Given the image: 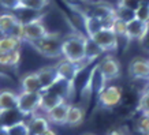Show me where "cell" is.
<instances>
[{"mask_svg":"<svg viewBox=\"0 0 149 135\" xmlns=\"http://www.w3.org/2000/svg\"><path fill=\"white\" fill-rule=\"evenodd\" d=\"M86 37L79 33L64 37L62 45L63 57L72 63L82 64L86 62Z\"/></svg>","mask_w":149,"mask_h":135,"instance_id":"obj_1","label":"cell"},{"mask_svg":"<svg viewBox=\"0 0 149 135\" xmlns=\"http://www.w3.org/2000/svg\"><path fill=\"white\" fill-rule=\"evenodd\" d=\"M63 37L60 33H48L45 37H42L41 40L30 42L33 48L38 52L40 55L45 56L49 59H58L63 57L62 53V45H63Z\"/></svg>","mask_w":149,"mask_h":135,"instance_id":"obj_2","label":"cell"},{"mask_svg":"<svg viewBox=\"0 0 149 135\" xmlns=\"http://www.w3.org/2000/svg\"><path fill=\"white\" fill-rule=\"evenodd\" d=\"M49 32L47 30L45 25L42 22V15L30 19L27 22H22V25H21V38L23 41H27L29 44L41 40Z\"/></svg>","mask_w":149,"mask_h":135,"instance_id":"obj_3","label":"cell"},{"mask_svg":"<svg viewBox=\"0 0 149 135\" xmlns=\"http://www.w3.org/2000/svg\"><path fill=\"white\" fill-rule=\"evenodd\" d=\"M82 14H89L92 17L99 18L101 22L104 23V27H109L112 26L113 21L116 19V8L107 3V1H92L89 3L88 7V12H82Z\"/></svg>","mask_w":149,"mask_h":135,"instance_id":"obj_4","label":"cell"},{"mask_svg":"<svg viewBox=\"0 0 149 135\" xmlns=\"http://www.w3.org/2000/svg\"><path fill=\"white\" fill-rule=\"evenodd\" d=\"M42 102V91L26 93L21 91L18 94V109L25 116H33L41 108Z\"/></svg>","mask_w":149,"mask_h":135,"instance_id":"obj_5","label":"cell"},{"mask_svg":"<svg viewBox=\"0 0 149 135\" xmlns=\"http://www.w3.org/2000/svg\"><path fill=\"white\" fill-rule=\"evenodd\" d=\"M97 67H99V71L105 83L115 81L120 77V63L116 57H113L111 55H107L105 57L101 59Z\"/></svg>","mask_w":149,"mask_h":135,"instance_id":"obj_6","label":"cell"},{"mask_svg":"<svg viewBox=\"0 0 149 135\" xmlns=\"http://www.w3.org/2000/svg\"><path fill=\"white\" fill-rule=\"evenodd\" d=\"M123 90L120 86L108 85L99 93V105L103 108H115L122 101Z\"/></svg>","mask_w":149,"mask_h":135,"instance_id":"obj_7","label":"cell"},{"mask_svg":"<svg viewBox=\"0 0 149 135\" xmlns=\"http://www.w3.org/2000/svg\"><path fill=\"white\" fill-rule=\"evenodd\" d=\"M91 38L101 48L103 52H115L119 45V37L109 27H104L103 30H100Z\"/></svg>","mask_w":149,"mask_h":135,"instance_id":"obj_8","label":"cell"},{"mask_svg":"<svg viewBox=\"0 0 149 135\" xmlns=\"http://www.w3.org/2000/svg\"><path fill=\"white\" fill-rule=\"evenodd\" d=\"M82 66L84 64L72 63V62L63 57L62 60H59L58 63H56V70H58L59 79L67 82L70 85H74V81L78 77L79 71L82 70Z\"/></svg>","mask_w":149,"mask_h":135,"instance_id":"obj_9","label":"cell"},{"mask_svg":"<svg viewBox=\"0 0 149 135\" xmlns=\"http://www.w3.org/2000/svg\"><path fill=\"white\" fill-rule=\"evenodd\" d=\"M127 70H129V77L131 79L149 82V60L142 57L133 59Z\"/></svg>","mask_w":149,"mask_h":135,"instance_id":"obj_10","label":"cell"},{"mask_svg":"<svg viewBox=\"0 0 149 135\" xmlns=\"http://www.w3.org/2000/svg\"><path fill=\"white\" fill-rule=\"evenodd\" d=\"M70 107H71V104L68 102L67 100L58 104L55 108H52L51 111H48L45 113L47 119L49 120V123L64 126L67 123V115H68V111H70Z\"/></svg>","mask_w":149,"mask_h":135,"instance_id":"obj_11","label":"cell"},{"mask_svg":"<svg viewBox=\"0 0 149 135\" xmlns=\"http://www.w3.org/2000/svg\"><path fill=\"white\" fill-rule=\"evenodd\" d=\"M38 78L41 81V86H42V91L51 89L55 83H58L60 79L58 77V70L56 66H45V67H41L38 71Z\"/></svg>","mask_w":149,"mask_h":135,"instance_id":"obj_12","label":"cell"},{"mask_svg":"<svg viewBox=\"0 0 149 135\" xmlns=\"http://www.w3.org/2000/svg\"><path fill=\"white\" fill-rule=\"evenodd\" d=\"M29 135H41L49 128V120L44 115H33L30 120L27 122Z\"/></svg>","mask_w":149,"mask_h":135,"instance_id":"obj_13","label":"cell"},{"mask_svg":"<svg viewBox=\"0 0 149 135\" xmlns=\"http://www.w3.org/2000/svg\"><path fill=\"white\" fill-rule=\"evenodd\" d=\"M21 87H22V91H26V93L42 91V86H41V81L38 78L37 71L27 72L26 75H23L21 79Z\"/></svg>","mask_w":149,"mask_h":135,"instance_id":"obj_14","label":"cell"},{"mask_svg":"<svg viewBox=\"0 0 149 135\" xmlns=\"http://www.w3.org/2000/svg\"><path fill=\"white\" fill-rule=\"evenodd\" d=\"M148 29V23L141 22L138 19H133L131 22L127 23V40L129 41H140L145 36Z\"/></svg>","mask_w":149,"mask_h":135,"instance_id":"obj_15","label":"cell"},{"mask_svg":"<svg viewBox=\"0 0 149 135\" xmlns=\"http://www.w3.org/2000/svg\"><path fill=\"white\" fill-rule=\"evenodd\" d=\"M18 108V94L13 90H0V113Z\"/></svg>","mask_w":149,"mask_h":135,"instance_id":"obj_16","label":"cell"},{"mask_svg":"<svg viewBox=\"0 0 149 135\" xmlns=\"http://www.w3.org/2000/svg\"><path fill=\"white\" fill-rule=\"evenodd\" d=\"M82 19H84V26H85V32L88 37H93L100 30L104 29V23L96 17H92L89 14H82Z\"/></svg>","mask_w":149,"mask_h":135,"instance_id":"obj_17","label":"cell"},{"mask_svg":"<svg viewBox=\"0 0 149 135\" xmlns=\"http://www.w3.org/2000/svg\"><path fill=\"white\" fill-rule=\"evenodd\" d=\"M25 115H23L18 108L11 109V111H6V112L0 113V126L1 127H10L13 124H17L19 122L25 120Z\"/></svg>","mask_w":149,"mask_h":135,"instance_id":"obj_18","label":"cell"},{"mask_svg":"<svg viewBox=\"0 0 149 135\" xmlns=\"http://www.w3.org/2000/svg\"><path fill=\"white\" fill-rule=\"evenodd\" d=\"M22 41V38H19L17 36H1L0 37V53L19 51Z\"/></svg>","mask_w":149,"mask_h":135,"instance_id":"obj_19","label":"cell"},{"mask_svg":"<svg viewBox=\"0 0 149 135\" xmlns=\"http://www.w3.org/2000/svg\"><path fill=\"white\" fill-rule=\"evenodd\" d=\"M85 119V111L78 107V105H74L71 104L70 107V111H68V115H67V126L70 127H77V126H81L82 122Z\"/></svg>","mask_w":149,"mask_h":135,"instance_id":"obj_20","label":"cell"},{"mask_svg":"<svg viewBox=\"0 0 149 135\" xmlns=\"http://www.w3.org/2000/svg\"><path fill=\"white\" fill-rule=\"evenodd\" d=\"M21 60V49L14 52H3L0 53V66L6 67H17Z\"/></svg>","mask_w":149,"mask_h":135,"instance_id":"obj_21","label":"cell"},{"mask_svg":"<svg viewBox=\"0 0 149 135\" xmlns=\"http://www.w3.org/2000/svg\"><path fill=\"white\" fill-rule=\"evenodd\" d=\"M104 52L101 51L99 45L92 40L91 37H86V62H93L96 59H99Z\"/></svg>","mask_w":149,"mask_h":135,"instance_id":"obj_22","label":"cell"},{"mask_svg":"<svg viewBox=\"0 0 149 135\" xmlns=\"http://www.w3.org/2000/svg\"><path fill=\"white\" fill-rule=\"evenodd\" d=\"M49 4V0H22V10L29 11H42Z\"/></svg>","mask_w":149,"mask_h":135,"instance_id":"obj_23","label":"cell"},{"mask_svg":"<svg viewBox=\"0 0 149 135\" xmlns=\"http://www.w3.org/2000/svg\"><path fill=\"white\" fill-rule=\"evenodd\" d=\"M7 131V135H29L27 122H19L17 124H13L10 127H4Z\"/></svg>","mask_w":149,"mask_h":135,"instance_id":"obj_24","label":"cell"},{"mask_svg":"<svg viewBox=\"0 0 149 135\" xmlns=\"http://www.w3.org/2000/svg\"><path fill=\"white\" fill-rule=\"evenodd\" d=\"M116 17L119 19H122L123 22H131L133 19H136V11H133L130 8H126V7H120L118 6L116 7Z\"/></svg>","mask_w":149,"mask_h":135,"instance_id":"obj_25","label":"cell"},{"mask_svg":"<svg viewBox=\"0 0 149 135\" xmlns=\"http://www.w3.org/2000/svg\"><path fill=\"white\" fill-rule=\"evenodd\" d=\"M111 29L115 32V34H116L118 37H127V23L123 22L122 19H119L118 17H116V19L113 21Z\"/></svg>","mask_w":149,"mask_h":135,"instance_id":"obj_26","label":"cell"},{"mask_svg":"<svg viewBox=\"0 0 149 135\" xmlns=\"http://www.w3.org/2000/svg\"><path fill=\"white\" fill-rule=\"evenodd\" d=\"M0 6L10 11L22 10V0H0Z\"/></svg>","mask_w":149,"mask_h":135,"instance_id":"obj_27","label":"cell"},{"mask_svg":"<svg viewBox=\"0 0 149 135\" xmlns=\"http://www.w3.org/2000/svg\"><path fill=\"white\" fill-rule=\"evenodd\" d=\"M138 111L142 115H148L149 113V94L145 93V91L138 100Z\"/></svg>","mask_w":149,"mask_h":135,"instance_id":"obj_28","label":"cell"},{"mask_svg":"<svg viewBox=\"0 0 149 135\" xmlns=\"http://www.w3.org/2000/svg\"><path fill=\"white\" fill-rule=\"evenodd\" d=\"M136 18L141 22L149 23V4L141 6L140 8L136 11Z\"/></svg>","mask_w":149,"mask_h":135,"instance_id":"obj_29","label":"cell"},{"mask_svg":"<svg viewBox=\"0 0 149 135\" xmlns=\"http://www.w3.org/2000/svg\"><path fill=\"white\" fill-rule=\"evenodd\" d=\"M137 130L140 134H149V116L142 115L141 119L137 123Z\"/></svg>","mask_w":149,"mask_h":135,"instance_id":"obj_30","label":"cell"},{"mask_svg":"<svg viewBox=\"0 0 149 135\" xmlns=\"http://www.w3.org/2000/svg\"><path fill=\"white\" fill-rule=\"evenodd\" d=\"M118 6L130 8L133 11H137L142 6V3H141V0H118Z\"/></svg>","mask_w":149,"mask_h":135,"instance_id":"obj_31","label":"cell"},{"mask_svg":"<svg viewBox=\"0 0 149 135\" xmlns=\"http://www.w3.org/2000/svg\"><path fill=\"white\" fill-rule=\"evenodd\" d=\"M140 45H141V48L145 51H148L149 52V23H148V29H146V33H145V36L141 38L140 41Z\"/></svg>","mask_w":149,"mask_h":135,"instance_id":"obj_32","label":"cell"},{"mask_svg":"<svg viewBox=\"0 0 149 135\" xmlns=\"http://www.w3.org/2000/svg\"><path fill=\"white\" fill-rule=\"evenodd\" d=\"M107 135H130V132L127 131V128H113L108 131Z\"/></svg>","mask_w":149,"mask_h":135,"instance_id":"obj_33","label":"cell"},{"mask_svg":"<svg viewBox=\"0 0 149 135\" xmlns=\"http://www.w3.org/2000/svg\"><path fill=\"white\" fill-rule=\"evenodd\" d=\"M41 135H56V132H55L52 128H48V130L45 131V132H42Z\"/></svg>","mask_w":149,"mask_h":135,"instance_id":"obj_34","label":"cell"},{"mask_svg":"<svg viewBox=\"0 0 149 135\" xmlns=\"http://www.w3.org/2000/svg\"><path fill=\"white\" fill-rule=\"evenodd\" d=\"M145 93H148V94H149V86L146 87V89H145Z\"/></svg>","mask_w":149,"mask_h":135,"instance_id":"obj_35","label":"cell"},{"mask_svg":"<svg viewBox=\"0 0 149 135\" xmlns=\"http://www.w3.org/2000/svg\"><path fill=\"white\" fill-rule=\"evenodd\" d=\"M82 1H89V3H92V0H82Z\"/></svg>","mask_w":149,"mask_h":135,"instance_id":"obj_36","label":"cell"},{"mask_svg":"<svg viewBox=\"0 0 149 135\" xmlns=\"http://www.w3.org/2000/svg\"><path fill=\"white\" fill-rule=\"evenodd\" d=\"M138 135H149V134H138Z\"/></svg>","mask_w":149,"mask_h":135,"instance_id":"obj_37","label":"cell"},{"mask_svg":"<svg viewBox=\"0 0 149 135\" xmlns=\"http://www.w3.org/2000/svg\"><path fill=\"white\" fill-rule=\"evenodd\" d=\"M84 135H93V134H84Z\"/></svg>","mask_w":149,"mask_h":135,"instance_id":"obj_38","label":"cell"},{"mask_svg":"<svg viewBox=\"0 0 149 135\" xmlns=\"http://www.w3.org/2000/svg\"><path fill=\"white\" fill-rule=\"evenodd\" d=\"M148 116H149V113H148Z\"/></svg>","mask_w":149,"mask_h":135,"instance_id":"obj_39","label":"cell"}]
</instances>
